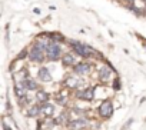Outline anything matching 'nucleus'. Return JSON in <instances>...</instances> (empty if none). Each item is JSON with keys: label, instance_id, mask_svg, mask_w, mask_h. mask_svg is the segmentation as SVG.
<instances>
[{"label": "nucleus", "instance_id": "412c9836", "mask_svg": "<svg viewBox=\"0 0 146 130\" xmlns=\"http://www.w3.org/2000/svg\"><path fill=\"white\" fill-rule=\"evenodd\" d=\"M142 2H143V3H145V5H146V0H142Z\"/></svg>", "mask_w": 146, "mask_h": 130}, {"label": "nucleus", "instance_id": "39448f33", "mask_svg": "<svg viewBox=\"0 0 146 130\" xmlns=\"http://www.w3.org/2000/svg\"><path fill=\"white\" fill-rule=\"evenodd\" d=\"M113 114V103L112 100H103L99 106V116L102 119H109Z\"/></svg>", "mask_w": 146, "mask_h": 130}, {"label": "nucleus", "instance_id": "2eb2a0df", "mask_svg": "<svg viewBox=\"0 0 146 130\" xmlns=\"http://www.w3.org/2000/svg\"><path fill=\"white\" fill-rule=\"evenodd\" d=\"M26 114H27L29 117H37V116H40V114H42L40 106H39V104H33V106H30V107L27 109Z\"/></svg>", "mask_w": 146, "mask_h": 130}, {"label": "nucleus", "instance_id": "423d86ee", "mask_svg": "<svg viewBox=\"0 0 146 130\" xmlns=\"http://www.w3.org/2000/svg\"><path fill=\"white\" fill-rule=\"evenodd\" d=\"M73 72L78 76H86L92 72V64L88 63V61H79V63H76V66L73 67Z\"/></svg>", "mask_w": 146, "mask_h": 130}, {"label": "nucleus", "instance_id": "6ab92c4d", "mask_svg": "<svg viewBox=\"0 0 146 130\" xmlns=\"http://www.w3.org/2000/svg\"><path fill=\"white\" fill-rule=\"evenodd\" d=\"M132 121H133V119H130V120L127 121V124H125V126H123V129H126V127H129V126L132 124Z\"/></svg>", "mask_w": 146, "mask_h": 130}, {"label": "nucleus", "instance_id": "dca6fc26", "mask_svg": "<svg viewBox=\"0 0 146 130\" xmlns=\"http://www.w3.org/2000/svg\"><path fill=\"white\" fill-rule=\"evenodd\" d=\"M67 97L63 94V93H57L56 94V97H54V102L57 103V104H60V106H66L67 104Z\"/></svg>", "mask_w": 146, "mask_h": 130}, {"label": "nucleus", "instance_id": "a211bd4d", "mask_svg": "<svg viewBox=\"0 0 146 130\" xmlns=\"http://www.w3.org/2000/svg\"><path fill=\"white\" fill-rule=\"evenodd\" d=\"M126 7H130V6H135V0H123Z\"/></svg>", "mask_w": 146, "mask_h": 130}, {"label": "nucleus", "instance_id": "4468645a", "mask_svg": "<svg viewBox=\"0 0 146 130\" xmlns=\"http://www.w3.org/2000/svg\"><path fill=\"white\" fill-rule=\"evenodd\" d=\"M20 83H23L27 90H32V92H37V90H39L37 82H36L35 79H32V77H29V79H26V80H23V82H20Z\"/></svg>", "mask_w": 146, "mask_h": 130}, {"label": "nucleus", "instance_id": "0eeeda50", "mask_svg": "<svg viewBox=\"0 0 146 130\" xmlns=\"http://www.w3.org/2000/svg\"><path fill=\"white\" fill-rule=\"evenodd\" d=\"M98 76H99V80L103 84L108 83L110 80V77L113 76V67H110L109 64H103V66L100 67V70H99V73H98Z\"/></svg>", "mask_w": 146, "mask_h": 130}, {"label": "nucleus", "instance_id": "6e6552de", "mask_svg": "<svg viewBox=\"0 0 146 130\" xmlns=\"http://www.w3.org/2000/svg\"><path fill=\"white\" fill-rule=\"evenodd\" d=\"M89 126V120H86L85 117H78V119H72L70 123L67 124V127L70 130H82L86 129Z\"/></svg>", "mask_w": 146, "mask_h": 130}, {"label": "nucleus", "instance_id": "ddd939ff", "mask_svg": "<svg viewBox=\"0 0 146 130\" xmlns=\"http://www.w3.org/2000/svg\"><path fill=\"white\" fill-rule=\"evenodd\" d=\"M40 110H42V114L44 117H52L54 114V106L50 104V103H44V104H40Z\"/></svg>", "mask_w": 146, "mask_h": 130}, {"label": "nucleus", "instance_id": "7ed1b4c3", "mask_svg": "<svg viewBox=\"0 0 146 130\" xmlns=\"http://www.w3.org/2000/svg\"><path fill=\"white\" fill-rule=\"evenodd\" d=\"M76 97H78L79 100L90 102V100L96 99V87H95V86H86V89L76 92Z\"/></svg>", "mask_w": 146, "mask_h": 130}, {"label": "nucleus", "instance_id": "f3484780", "mask_svg": "<svg viewBox=\"0 0 146 130\" xmlns=\"http://www.w3.org/2000/svg\"><path fill=\"white\" fill-rule=\"evenodd\" d=\"M120 87H122L120 79L116 76V77H115V80H113V90H115V92H119V90H120Z\"/></svg>", "mask_w": 146, "mask_h": 130}, {"label": "nucleus", "instance_id": "4be33fe9", "mask_svg": "<svg viewBox=\"0 0 146 130\" xmlns=\"http://www.w3.org/2000/svg\"><path fill=\"white\" fill-rule=\"evenodd\" d=\"M145 47H146V42H145Z\"/></svg>", "mask_w": 146, "mask_h": 130}, {"label": "nucleus", "instance_id": "9b49d317", "mask_svg": "<svg viewBox=\"0 0 146 130\" xmlns=\"http://www.w3.org/2000/svg\"><path fill=\"white\" fill-rule=\"evenodd\" d=\"M37 79L43 83H47V82H52V75H50V70L47 67H40L39 72H37Z\"/></svg>", "mask_w": 146, "mask_h": 130}, {"label": "nucleus", "instance_id": "9d476101", "mask_svg": "<svg viewBox=\"0 0 146 130\" xmlns=\"http://www.w3.org/2000/svg\"><path fill=\"white\" fill-rule=\"evenodd\" d=\"M13 92H15V94L19 100H23V99L27 97V89L23 83H16L15 87H13Z\"/></svg>", "mask_w": 146, "mask_h": 130}, {"label": "nucleus", "instance_id": "f8f14e48", "mask_svg": "<svg viewBox=\"0 0 146 130\" xmlns=\"http://www.w3.org/2000/svg\"><path fill=\"white\" fill-rule=\"evenodd\" d=\"M35 97H36V100L40 103V104H44V103H49V99H50V94L46 92V90H43V89H39L37 92H36V94H35Z\"/></svg>", "mask_w": 146, "mask_h": 130}, {"label": "nucleus", "instance_id": "f257e3e1", "mask_svg": "<svg viewBox=\"0 0 146 130\" xmlns=\"http://www.w3.org/2000/svg\"><path fill=\"white\" fill-rule=\"evenodd\" d=\"M69 46H70V49L73 51H75L79 57H82V59H88V57H92L95 54V50L90 46H88V44H85L82 42H78V40H70Z\"/></svg>", "mask_w": 146, "mask_h": 130}, {"label": "nucleus", "instance_id": "aec40b11", "mask_svg": "<svg viewBox=\"0 0 146 130\" xmlns=\"http://www.w3.org/2000/svg\"><path fill=\"white\" fill-rule=\"evenodd\" d=\"M143 16H146V7L143 9Z\"/></svg>", "mask_w": 146, "mask_h": 130}, {"label": "nucleus", "instance_id": "1a4fd4ad", "mask_svg": "<svg viewBox=\"0 0 146 130\" xmlns=\"http://www.w3.org/2000/svg\"><path fill=\"white\" fill-rule=\"evenodd\" d=\"M62 64L64 67H75L76 66V57L73 53H63L62 56Z\"/></svg>", "mask_w": 146, "mask_h": 130}, {"label": "nucleus", "instance_id": "20e7f679", "mask_svg": "<svg viewBox=\"0 0 146 130\" xmlns=\"http://www.w3.org/2000/svg\"><path fill=\"white\" fill-rule=\"evenodd\" d=\"M63 84H64L66 89H72V90H78V92H79L80 89L83 90L82 86H83L85 83H83V80H80L79 76H67Z\"/></svg>", "mask_w": 146, "mask_h": 130}, {"label": "nucleus", "instance_id": "f03ea898", "mask_svg": "<svg viewBox=\"0 0 146 130\" xmlns=\"http://www.w3.org/2000/svg\"><path fill=\"white\" fill-rule=\"evenodd\" d=\"M63 56V51H62V47L59 43H53V42H49L47 47H46V57L47 60L50 61H56L59 59H62Z\"/></svg>", "mask_w": 146, "mask_h": 130}]
</instances>
